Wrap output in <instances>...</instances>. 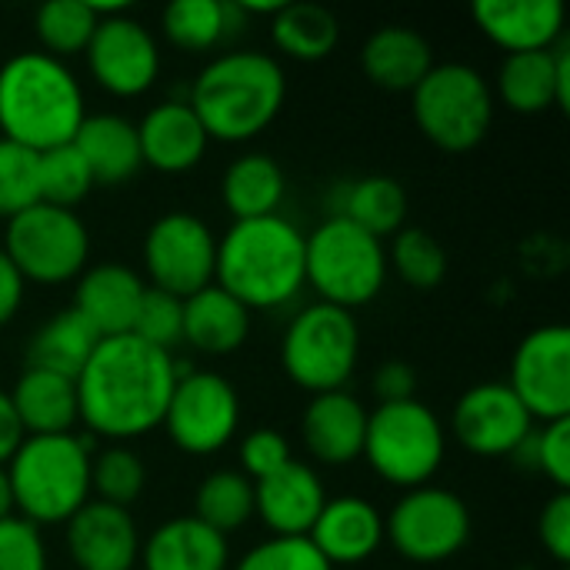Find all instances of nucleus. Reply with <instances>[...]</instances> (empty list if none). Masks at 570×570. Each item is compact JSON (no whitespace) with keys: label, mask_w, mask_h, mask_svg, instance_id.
Instances as JSON below:
<instances>
[{"label":"nucleus","mask_w":570,"mask_h":570,"mask_svg":"<svg viewBox=\"0 0 570 570\" xmlns=\"http://www.w3.org/2000/svg\"><path fill=\"white\" fill-rule=\"evenodd\" d=\"M508 387L534 421L570 417V331L564 324H544L518 344Z\"/></svg>","instance_id":"obj_14"},{"label":"nucleus","mask_w":570,"mask_h":570,"mask_svg":"<svg viewBox=\"0 0 570 570\" xmlns=\"http://www.w3.org/2000/svg\"><path fill=\"white\" fill-rule=\"evenodd\" d=\"M10 404L27 438L73 434V424L80 421L73 377L40 371V367H27L17 377L10 391Z\"/></svg>","instance_id":"obj_25"},{"label":"nucleus","mask_w":570,"mask_h":570,"mask_svg":"<svg viewBox=\"0 0 570 570\" xmlns=\"http://www.w3.org/2000/svg\"><path fill=\"white\" fill-rule=\"evenodd\" d=\"M23 287H27V281L20 277V271L13 267V261H10V257L3 254V247H0V327L10 324L13 314L20 311V304H23Z\"/></svg>","instance_id":"obj_48"},{"label":"nucleus","mask_w":570,"mask_h":570,"mask_svg":"<svg viewBox=\"0 0 570 570\" xmlns=\"http://www.w3.org/2000/svg\"><path fill=\"white\" fill-rule=\"evenodd\" d=\"M361 361V327L351 311L334 304H307L284 331V374L307 394L344 391Z\"/></svg>","instance_id":"obj_8"},{"label":"nucleus","mask_w":570,"mask_h":570,"mask_svg":"<svg viewBox=\"0 0 570 570\" xmlns=\"http://www.w3.org/2000/svg\"><path fill=\"white\" fill-rule=\"evenodd\" d=\"M23 428L17 421V411L10 404V394L0 391V468H7V461L17 454V448L23 444Z\"/></svg>","instance_id":"obj_49"},{"label":"nucleus","mask_w":570,"mask_h":570,"mask_svg":"<svg viewBox=\"0 0 570 570\" xmlns=\"http://www.w3.org/2000/svg\"><path fill=\"white\" fill-rule=\"evenodd\" d=\"M327 491L314 468L291 461L277 474L254 481V514L274 531V538H307Z\"/></svg>","instance_id":"obj_20"},{"label":"nucleus","mask_w":570,"mask_h":570,"mask_svg":"<svg viewBox=\"0 0 570 570\" xmlns=\"http://www.w3.org/2000/svg\"><path fill=\"white\" fill-rule=\"evenodd\" d=\"M147 484V468L130 448H107L90 461V491H97V501L114 508H130Z\"/></svg>","instance_id":"obj_39"},{"label":"nucleus","mask_w":570,"mask_h":570,"mask_svg":"<svg viewBox=\"0 0 570 570\" xmlns=\"http://www.w3.org/2000/svg\"><path fill=\"white\" fill-rule=\"evenodd\" d=\"M13 514V494H10V481H7V468H0V521Z\"/></svg>","instance_id":"obj_50"},{"label":"nucleus","mask_w":570,"mask_h":570,"mask_svg":"<svg viewBox=\"0 0 570 570\" xmlns=\"http://www.w3.org/2000/svg\"><path fill=\"white\" fill-rule=\"evenodd\" d=\"M361 67L374 87L411 94L434 67V53H431V43L417 30L394 23L367 37L361 50Z\"/></svg>","instance_id":"obj_27"},{"label":"nucleus","mask_w":570,"mask_h":570,"mask_svg":"<svg viewBox=\"0 0 570 570\" xmlns=\"http://www.w3.org/2000/svg\"><path fill=\"white\" fill-rule=\"evenodd\" d=\"M144 281L134 267L127 264H97L87 267L77 277V294H73V311L97 331V337H120L130 334L140 297H144Z\"/></svg>","instance_id":"obj_23"},{"label":"nucleus","mask_w":570,"mask_h":570,"mask_svg":"<svg viewBox=\"0 0 570 570\" xmlns=\"http://www.w3.org/2000/svg\"><path fill=\"white\" fill-rule=\"evenodd\" d=\"M538 538L544 544V551L564 568L570 561V491H558L541 518H538Z\"/></svg>","instance_id":"obj_46"},{"label":"nucleus","mask_w":570,"mask_h":570,"mask_svg":"<svg viewBox=\"0 0 570 570\" xmlns=\"http://www.w3.org/2000/svg\"><path fill=\"white\" fill-rule=\"evenodd\" d=\"M287 97L277 57L264 50H230L214 57L190 87V110L210 140L244 144L267 130Z\"/></svg>","instance_id":"obj_4"},{"label":"nucleus","mask_w":570,"mask_h":570,"mask_svg":"<svg viewBox=\"0 0 570 570\" xmlns=\"http://www.w3.org/2000/svg\"><path fill=\"white\" fill-rule=\"evenodd\" d=\"M498 97L514 114L570 110V47L508 53L498 70Z\"/></svg>","instance_id":"obj_18"},{"label":"nucleus","mask_w":570,"mask_h":570,"mask_svg":"<svg viewBox=\"0 0 570 570\" xmlns=\"http://www.w3.org/2000/svg\"><path fill=\"white\" fill-rule=\"evenodd\" d=\"M180 371L167 351L134 334L104 337L77 384L80 421L107 441H134L164 424Z\"/></svg>","instance_id":"obj_1"},{"label":"nucleus","mask_w":570,"mask_h":570,"mask_svg":"<svg viewBox=\"0 0 570 570\" xmlns=\"http://www.w3.org/2000/svg\"><path fill=\"white\" fill-rule=\"evenodd\" d=\"M100 344L97 331L73 311H57L33 337L27 347V367L53 371L63 377H77L83 364L90 361L94 347Z\"/></svg>","instance_id":"obj_32"},{"label":"nucleus","mask_w":570,"mask_h":570,"mask_svg":"<svg viewBox=\"0 0 570 570\" xmlns=\"http://www.w3.org/2000/svg\"><path fill=\"white\" fill-rule=\"evenodd\" d=\"M331 217H344L354 227L367 230L371 237L384 240L404 227L407 194L394 177L371 174V177L351 180L337 190V210Z\"/></svg>","instance_id":"obj_31"},{"label":"nucleus","mask_w":570,"mask_h":570,"mask_svg":"<svg viewBox=\"0 0 570 570\" xmlns=\"http://www.w3.org/2000/svg\"><path fill=\"white\" fill-rule=\"evenodd\" d=\"M97 23H100V17L94 13L90 0H47L33 17L37 40H40L43 53H50L57 60L83 53Z\"/></svg>","instance_id":"obj_36"},{"label":"nucleus","mask_w":570,"mask_h":570,"mask_svg":"<svg viewBox=\"0 0 570 570\" xmlns=\"http://www.w3.org/2000/svg\"><path fill=\"white\" fill-rule=\"evenodd\" d=\"M471 13L481 33L508 53L551 50L564 30L561 0H478Z\"/></svg>","instance_id":"obj_21"},{"label":"nucleus","mask_w":570,"mask_h":570,"mask_svg":"<svg viewBox=\"0 0 570 570\" xmlns=\"http://www.w3.org/2000/svg\"><path fill=\"white\" fill-rule=\"evenodd\" d=\"M13 514L40 524H67L90 501V451L77 434L23 438L7 461Z\"/></svg>","instance_id":"obj_5"},{"label":"nucleus","mask_w":570,"mask_h":570,"mask_svg":"<svg viewBox=\"0 0 570 570\" xmlns=\"http://www.w3.org/2000/svg\"><path fill=\"white\" fill-rule=\"evenodd\" d=\"M194 518L224 538L240 531L254 518V481L230 468L207 474L194 498Z\"/></svg>","instance_id":"obj_34"},{"label":"nucleus","mask_w":570,"mask_h":570,"mask_svg":"<svg viewBox=\"0 0 570 570\" xmlns=\"http://www.w3.org/2000/svg\"><path fill=\"white\" fill-rule=\"evenodd\" d=\"M0 570H47V544L40 528L17 514L0 521Z\"/></svg>","instance_id":"obj_43"},{"label":"nucleus","mask_w":570,"mask_h":570,"mask_svg":"<svg viewBox=\"0 0 570 570\" xmlns=\"http://www.w3.org/2000/svg\"><path fill=\"white\" fill-rule=\"evenodd\" d=\"M301 434L307 451L331 468H344L364 454L367 407L347 391H331L311 397L301 417Z\"/></svg>","instance_id":"obj_24"},{"label":"nucleus","mask_w":570,"mask_h":570,"mask_svg":"<svg viewBox=\"0 0 570 570\" xmlns=\"http://www.w3.org/2000/svg\"><path fill=\"white\" fill-rule=\"evenodd\" d=\"M250 337V311L224 287L210 284L184 297V341L200 354H234Z\"/></svg>","instance_id":"obj_29"},{"label":"nucleus","mask_w":570,"mask_h":570,"mask_svg":"<svg viewBox=\"0 0 570 570\" xmlns=\"http://www.w3.org/2000/svg\"><path fill=\"white\" fill-rule=\"evenodd\" d=\"M37 187H40V204L73 210V204H80L90 194L94 177L83 157L77 154V147L63 144L37 154Z\"/></svg>","instance_id":"obj_38"},{"label":"nucleus","mask_w":570,"mask_h":570,"mask_svg":"<svg viewBox=\"0 0 570 570\" xmlns=\"http://www.w3.org/2000/svg\"><path fill=\"white\" fill-rule=\"evenodd\" d=\"M137 140L144 164L160 174L194 170L210 144L204 124L197 120L187 100H164L150 107L137 124Z\"/></svg>","instance_id":"obj_22"},{"label":"nucleus","mask_w":570,"mask_h":570,"mask_svg":"<svg viewBox=\"0 0 570 570\" xmlns=\"http://www.w3.org/2000/svg\"><path fill=\"white\" fill-rule=\"evenodd\" d=\"M83 90L73 70L43 53L20 50L0 67V134L33 154L63 147L80 130Z\"/></svg>","instance_id":"obj_2"},{"label":"nucleus","mask_w":570,"mask_h":570,"mask_svg":"<svg viewBox=\"0 0 570 570\" xmlns=\"http://www.w3.org/2000/svg\"><path fill=\"white\" fill-rule=\"evenodd\" d=\"M144 570H227V538L190 518L164 521L140 548Z\"/></svg>","instance_id":"obj_26"},{"label":"nucleus","mask_w":570,"mask_h":570,"mask_svg":"<svg viewBox=\"0 0 570 570\" xmlns=\"http://www.w3.org/2000/svg\"><path fill=\"white\" fill-rule=\"evenodd\" d=\"M234 17V3H220V0H177L170 7H164L160 13V27L164 37L187 53H204L210 47H217L227 37Z\"/></svg>","instance_id":"obj_35"},{"label":"nucleus","mask_w":570,"mask_h":570,"mask_svg":"<svg viewBox=\"0 0 570 570\" xmlns=\"http://www.w3.org/2000/svg\"><path fill=\"white\" fill-rule=\"evenodd\" d=\"M160 428L184 454H217L240 428V397L227 377L214 371H187L174 384Z\"/></svg>","instance_id":"obj_12"},{"label":"nucleus","mask_w":570,"mask_h":570,"mask_svg":"<svg viewBox=\"0 0 570 570\" xmlns=\"http://www.w3.org/2000/svg\"><path fill=\"white\" fill-rule=\"evenodd\" d=\"M371 391L377 397V404H401L411 401L417 394V371L404 361H387L374 371L371 377Z\"/></svg>","instance_id":"obj_47"},{"label":"nucleus","mask_w":570,"mask_h":570,"mask_svg":"<svg viewBox=\"0 0 570 570\" xmlns=\"http://www.w3.org/2000/svg\"><path fill=\"white\" fill-rule=\"evenodd\" d=\"M37 200V154L0 137V217L10 220Z\"/></svg>","instance_id":"obj_40"},{"label":"nucleus","mask_w":570,"mask_h":570,"mask_svg":"<svg viewBox=\"0 0 570 570\" xmlns=\"http://www.w3.org/2000/svg\"><path fill=\"white\" fill-rule=\"evenodd\" d=\"M534 464L554 481L558 491H570V417L544 424L534 441Z\"/></svg>","instance_id":"obj_45"},{"label":"nucleus","mask_w":570,"mask_h":570,"mask_svg":"<svg viewBox=\"0 0 570 570\" xmlns=\"http://www.w3.org/2000/svg\"><path fill=\"white\" fill-rule=\"evenodd\" d=\"M451 434L474 458H508L534 438V417L508 384H478L451 411Z\"/></svg>","instance_id":"obj_15"},{"label":"nucleus","mask_w":570,"mask_h":570,"mask_svg":"<svg viewBox=\"0 0 570 570\" xmlns=\"http://www.w3.org/2000/svg\"><path fill=\"white\" fill-rule=\"evenodd\" d=\"M387 267H394V274L407 287L431 291L448 277V254L438 244V237L428 234L424 227H401L394 234Z\"/></svg>","instance_id":"obj_37"},{"label":"nucleus","mask_w":570,"mask_h":570,"mask_svg":"<svg viewBox=\"0 0 570 570\" xmlns=\"http://www.w3.org/2000/svg\"><path fill=\"white\" fill-rule=\"evenodd\" d=\"M271 37L281 53L314 63L337 47L341 23L321 3H281V10L271 17Z\"/></svg>","instance_id":"obj_33"},{"label":"nucleus","mask_w":570,"mask_h":570,"mask_svg":"<svg viewBox=\"0 0 570 570\" xmlns=\"http://www.w3.org/2000/svg\"><path fill=\"white\" fill-rule=\"evenodd\" d=\"M307 541L331 568H354L371 561L384 544V514L357 494L327 498Z\"/></svg>","instance_id":"obj_19"},{"label":"nucleus","mask_w":570,"mask_h":570,"mask_svg":"<svg viewBox=\"0 0 570 570\" xmlns=\"http://www.w3.org/2000/svg\"><path fill=\"white\" fill-rule=\"evenodd\" d=\"M284 190V170L271 154H244L220 177V197L234 220H257L277 214Z\"/></svg>","instance_id":"obj_30"},{"label":"nucleus","mask_w":570,"mask_h":570,"mask_svg":"<svg viewBox=\"0 0 570 570\" xmlns=\"http://www.w3.org/2000/svg\"><path fill=\"white\" fill-rule=\"evenodd\" d=\"M384 538L411 564H444L471 541V511L448 488L407 491L384 521Z\"/></svg>","instance_id":"obj_11"},{"label":"nucleus","mask_w":570,"mask_h":570,"mask_svg":"<svg viewBox=\"0 0 570 570\" xmlns=\"http://www.w3.org/2000/svg\"><path fill=\"white\" fill-rule=\"evenodd\" d=\"M3 254L13 261L23 281L47 287L67 284L87 271L90 234L73 210L37 200L7 220Z\"/></svg>","instance_id":"obj_10"},{"label":"nucleus","mask_w":570,"mask_h":570,"mask_svg":"<svg viewBox=\"0 0 570 570\" xmlns=\"http://www.w3.org/2000/svg\"><path fill=\"white\" fill-rule=\"evenodd\" d=\"M134 337H140L144 344L157 347V351H174L184 341V301L170 297L157 287H147L130 327Z\"/></svg>","instance_id":"obj_41"},{"label":"nucleus","mask_w":570,"mask_h":570,"mask_svg":"<svg viewBox=\"0 0 570 570\" xmlns=\"http://www.w3.org/2000/svg\"><path fill=\"white\" fill-rule=\"evenodd\" d=\"M234 570H334L307 538H267L254 544Z\"/></svg>","instance_id":"obj_42"},{"label":"nucleus","mask_w":570,"mask_h":570,"mask_svg":"<svg viewBox=\"0 0 570 570\" xmlns=\"http://www.w3.org/2000/svg\"><path fill=\"white\" fill-rule=\"evenodd\" d=\"M144 267L150 287L184 301L214 284L217 237L197 214L170 210L157 217L144 237Z\"/></svg>","instance_id":"obj_13"},{"label":"nucleus","mask_w":570,"mask_h":570,"mask_svg":"<svg viewBox=\"0 0 570 570\" xmlns=\"http://www.w3.org/2000/svg\"><path fill=\"white\" fill-rule=\"evenodd\" d=\"M421 134L451 154L478 147L494 124V94L471 63H434L411 90Z\"/></svg>","instance_id":"obj_9"},{"label":"nucleus","mask_w":570,"mask_h":570,"mask_svg":"<svg viewBox=\"0 0 570 570\" xmlns=\"http://www.w3.org/2000/svg\"><path fill=\"white\" fill-rule=\"evenodd\" d=\"M291 444L274 428H257L240 441V474L250 481L277 474L284 464H291Z\"/></svg>","instance_id":"obj_44"},{"label":"nucleus","mask_w":570,"mask_h":570,"mask_svg":"<svg viewBox=\"0 0 570 570\" xmlns=\"http://www.w3.org/2000/svg\"><path fill=\"white\" fill-rule=\"evenodd\" d=\"M67 551L77 570H134L140 534L127 508L87 501L67 521Z\"/></svg>","instance_id":"obj_17"},{"label":"nucleus","mask_w":570,"mask_h":570,"mask_svg":"<svg viewBox=\"0 0 570 570\" xmlns=\"http://www.w3.org/2000/svg\"><path fill=\"white\" fill-rule=\"evenodd\" d=\"M83 57L97 87L114 97H140L160 73V47L154 33L127 13L104 17Z\"/></svg>","instance_id":"obj_16"},{"label":"nucleus","mask_w":570,"mask_h":570,"mask_svg":"<svg viewBox=\"0 0 570 570\" xmlns=\"http://www.w3.org/2000/svg\"><path fill=\"white\" fill-rule=\"evenodd\" d=\"M214 281L250 314L291 304L307 284L301 227L281 214L234 220V227L217 240Z\"/></svg>","instance_id":"obj_3"},{"label":"nucleus","mask_w":570,"mask_h":570,"mask_svg":"<svg viewBox=\"0 0 570 570\" xmlns=\"http://www.w3.org/2000/svg\"><path fill=\"white\" fill-rule=\"evenodd\" d=\"M371 471L404 491L424 488L448 458V431L441 417L417 397L377 404L367 411L364 454Z\"/></svg>","instance_id":"obj_7"},{"label":"nucleus","mask_w":570,"mask_h":570,"mask_svg":"<svg viewBox=\"0 0 570 570\" xmlns=\"http://www.w3.org/2000/svg\"><path fill=\"white\" fill-rule=\"evenodd\" d=\"M387 271L384 240L344 217H327L304 237V277L321 304L364 307L384 291Z\"/></svg>","instance_id":"obj_6"},{"label":"nucleus","mask_w":570,"mask_h":570,"mask_svg":"<svg viewBox=\"0 0 570 570\" xmlns=\"http://www.w3.org/2000/svg\"><path fill=\"white\" fill-rule=\"evenodd\" d=\"M70 144L90 167L94 184H124L144 167L137 124H130L127 117H117V114L83 117V124Z\"/></svg>","instance_id":"obj_28"}]
</instances>
